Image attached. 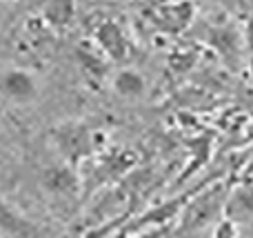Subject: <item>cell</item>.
<instances>
[{
    "label": "cell",
    "instance_id": "obj_1",
    "mask_svg": "<svg viewBox=\"0 0 253 238\" xmlns=\"http://www.w3.org/2000/svg\"><path fill=\"white\" fill-rule=\"evenodd\" d=\"M49 138H51V145L62 163L78 169L98 149L96 132L84 120H62L51 129Z\"/></svg>",
    "mask_w": 253,
    "mask_h": 238
},
{
    "label": "cell",
    "instance_id": "obj_2",
    "mask_svg": "<svg viewBox=\"0 0 253 238\" xmlns=\"http://www.w3.org/2000/svg\"><path fill=\"white\" fill-rule=\"evenodd\" d=\"M0 92L7 105L11 107H31L38 102L40 94H42V83H40L38 74L20 65H7L0 76Z\"/></svg>",
    "mask_w": 253,
    "mask_h": 238
},
{
    "label": "cell",
    "instance_id": "obj_3",
    "mask_svg": "<svg viewBox=\"0 0 253 238\" xmlns=\"http://www.w3.org/2000/svg\"><path fill=\"white\" fill-rule=\"evenodd\" d=\"M38 181L44 194L58 200H69L74 196H78L80 190H83V176H80L78 167H71L62 160L42 167Z\"/></svg>",
    "mask_w": 253,
    "mask_h": 238
},
{
    "label": "cell",
    "instance_id": "obj_4",
    "mask_svg": "<svg viewBox=\"0 0 253 238\" xmlns=\"http://www.w3.org/2000/svg\"><path fill=\"white\" fill-rule=\"evenodd\" d=\"M207 45H211L215 49V53L233 69L242 62V53H245V47H247L245 36L233 25H229V22L211 25L207 29Z\"/></svg>",
    "mask_w": 253,
    "mask_h": 238
},
{
    "label": "cell",
    "instance_id": "obj_5",
    "mask_svg": "<svg viewBox=\"0 0 253 238\" xmlns=\"http://www.w3.org/2000/svg\"><path fill=\"white\" fill-rule=\"evenodd\" d=\"M93 43L111 62H125L129 58V40L116 20H102L93 31Z\"/></svg>",
    "mask_w": 253,
    "mask_h": 238
},
{
    "label": "cell",
    "instance_id": "obj_6",
    "mask_svg": "<svg viewBox=\"0 0 253 238\" xmlns=\"http://www.w3.org/2000/svg\"><path fill=\"white\" fill-rule=\"evenodd\" d=\"M196 18V4L191 0H173V2L160 4L153 11V20L167 34H182L189 29Z\"/></svg>",
    "mask_w": 253,
    "mask_h": 238
},
{
    "label": "cell",
    "instance_id": "obj_7",
    "mask_svg": "<svg viewBox=\"0 0 253 238\" xmlns=\"http://www.w3.org/2000/svg\"><path fill=\"white\" fill-rule=\"evenodd\" d=\"M109 85L111 92L126 102H138L142 98H147L149 94V78L135 67H118L111 74Z\"/></svg>",
    "mask_w": 253,
    "mask_h": 238
},
{
    "label": "cell",
    "instance_id": "obj_8",
    "mask_svg": "<svg viewBox=\"0 0 253 238\" xmlns=\"http://www.w3.org/2000/svg\"><path fill=\"white\" fill-rule=\"evenodd\" d=\"M222 216L224 221H231L238 227L253 221V185L242 183L229 191V196L224 198Z\"/></svg>",
    "mask_w": 253,
    "mask_h": 238
},
{
    "label": "cell",
    "instance_id": "obj_9",
    "mask_svg": "<svg viewBox=\"0 0 253 238\" xmlns=\"http://www.w3.org/2000/svg\"><path fill=\"white\" fill-rule=\"evenodd\" d=\"M44 20L56 29H65L74 18V0H49L42 9Z\"/></svg>",
    "mask_w": 253,
    "mask_h": 238
},
{
    "label": "cell",
    "instance_id": "obj_10",
    "mask_svg": "<svg viewBox=\"0 0 253 238\" xmlns=\"http://www.w3.org/2000/svg\"><path fill=\"white\" fill-rule=\"evenodd\" d=\"M91 47V45H89ZM87 45H80L78 49V58H80V65L93 76H105L107 74V65H109V58L100 51V49H89Z\"/></svg>",
    "mask_w": 253,
    "mask_h": 238
},
{
    "label": "cell",
    "instance_id": "obj_11",
    "mask_svg": "<svg viewBox=\"0 0 253 238\" xmlns=\"http://www.w3.org/2000/svg\"><path fill=\"white\" fill-rule=\"evenodd\" d=\"M213 238H238V225H233L231 221H220L215 225V234Z\"/></svg>",
    "mask_w": 253,
    "mask_h": 238
},
{
    "label": "cell",
    "instance_id": "obj_12",
    "mask_svg": "<svg viewBox=\"0 0 253 238\" xmlns=\"http://www.w3.org/2000/svg\"><path fill=\"white\" fill-rule=\"evenodd\" d=\"M245 43H247V49H249V56L253 60V11L247 20V27H245Z\"/></svg>",
    "mask_w": 253,
    "mask_h": 238
}]
</instances>
